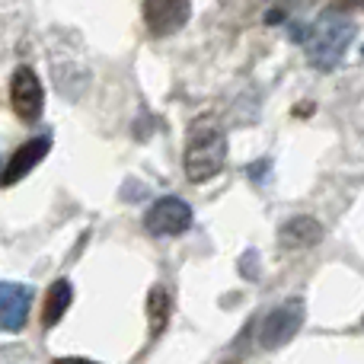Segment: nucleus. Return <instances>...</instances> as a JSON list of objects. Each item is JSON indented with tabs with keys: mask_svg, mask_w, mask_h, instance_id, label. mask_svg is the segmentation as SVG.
I'll use <instances>...</instances> for the list:
<instances>
[{
	"mask_svg": "<svg viewBox=\"0 0 364 364\" xmlns=\"http://www.w3.org/2000/svg\"><path fill=\"white\" fill-rule=\"evenodd\" d=\"M294 38L304 42L307 61L320 70H333L342 61L348 42L355 38V23L346 19L342 13H323L304 32H294Z\"/></svg>",
	"mask_w": 364,
	"mask_h": 364,
	"instance_id": "obj_1",
	"label": "nucleus"
},
{
	"mask_svg": "<svg viewBox=\"0 0 364 364\" xmlns=\"http://www.w3.org/2000/svg\"><path fill=\"white\" fill-rule=\"evenodd\" d=\"M227 160V138L211 119H198L188 128L186 141V176L192 182H205L220 173Z\"/></svg>",
	"mask_w": 364,
	"mask_h": 364,
	"instance_id": "obj_2",
	"label": "nucleus"
},
{
	"mask_svg": "<svg viewBox=\"0 0 364 364\" xmlns=\"http://www.w3.org/2000/svg\"><path fill=\"white\" fill-rule=\"evenodd\" d=\"M304 326V304L301 301H288L282 307H275L262 323V333H259V342L265 348H282L288 346L297 336V329Z\"/></svg>",
	"mask_w": 364,
	"mask_h": 364,
	"instance_id": "obj_3",
	"label": "nucleus"
},
{
	"mask_svg": "<svg viewBox=\"0 0 364 364\" xmlns=\"http://www.w3.org/2000/svg\"><path fill=\"white\" fill-rule=\"evenodd\" d=\"M188 224H192V208L182 198H173V195L160 198L144 218V227L154 237H176V233L188 230Z\"/></svg>",
	"mask_w": 364,
	"mask_h": 364,
	"instance_id": "obj_4",
	"label": "nucleus"
},
{
	"mask_svg": "<svg viewBox=\"0 0 364 364\" xmlns=\"http://www.w3.org/2000/svg\"><path fill=\"white\" fill-rule=\"evenodd\" d=\"M10 102H13V112L19 115L23 122H36L42 115V83H38L36 70L32 68H16L13 70V80H10Z\"/></svg>",
	"mask_w": 364,
	"mask_h": 364,
	"instance_id": "obj_5",
	"label": "nucleus"
},
{
	"mask_svg": "<svg viewBox=\"0 0 364 364\" xmlns=\"http://www.w3.org/2000/svg\"><path fill=\"white\" fill-rule=\"evenodd\" d=\"M32 291L16 282H0V329L4 333H19L29 320Z\"/></svg>",
	"mask_w": 364,
	"mask_h": 364,
	"instance_id": "obj_6",
	"label": "nucleus"
},
{
	"mask_svg": "<svg viewBox=\"0 0 364 364\" xmlns=\"http://www.w3.org/2000/svg\"><path fill=\"white\" fill-rule=\"evenodd\" d=\"M188 10H192L188 0H144L147 29L154 36H173V32H179L186 26Z\"/></svg>",
	"mask_w": 364,
	"mask_h": 364,
	"instance_id": "obj_7",
	"label": "nucleus"
},
{
	"mask_svg": "<svg viewBox=\"0 0 364 364\" xmlns=\"http://www.w3.org/2000/svg\"><path fill=\"white\" fill-rule=\"evenodd\" d=\"M51 141L48 138H32L26 141L23 147H16V154L10 157V164H6V170L0 173V186H16L19 179L26 176V173L32 170V166L38 164V160H45V154H48Z\"/></svg>",
	"mask_w": 364,
	"mask_h": 364,
	"instance_id": "obj_8",
	"label": "nucleus"
},
{
	"mask_svg": "<svg viewBox=\"0 0 364 364\" xmlns=\"http://www.w3.org/2000/svg\"><path fill=\"white\" fill-rule=\"evenodd\" d=\"M70 297H74V288L70 282H55L45 294V307H42V323L45 326H55L70 307Z\"/></svg>",
	"mask_w": 364,
	"mask_h": 364,
	"instance_id": "obj_9",
	"label": "nucleus"
},
{
	"mask_svg": "<svg viewBox=\"0 0 364 364\" xmlns=\"http://www.w3.org/2000/svg\"><path fill=\"white\" fill-rule=\"evenodd\" d=\"M170 294H166V288H154L151 297H147V320H151V333L160 336L166 329V323H170Z\"/></svg>",
	"mask_w": 364,
	"mask_h": 364,
	"instance_id": "obj_10",
	"label": "nucleus"
},
{
	"mask_svg": "<svg viewBox=\"0 0 364 364\" xmlns=\"http://www.w3.org/2000/svg\"><path fill=\"white\" fill-rule=\"evenodd\" d=\"M339 6H348V10H358V6H364V0H336Z\"/></svg>",
	"mask_w": 364,
	"mask_h": 364,
	"instance_id": "obj_11",
	"label": "nucleus"
},
{
	"mask_svg": "<svg viewBox=\"0 0 364 364\" xmlns=\"http://www.w3.org/2000/svg\"><path fill=\"white\" fill-rule=\"evenodd\" d=\"M55 364H93V361H83V358H58Z\"/></svg>",
	"mask_w": 364,
	"mask_h": 364,
	"instance_id": "obj_12",
	"label": "nucleus"
}]
</instances>
